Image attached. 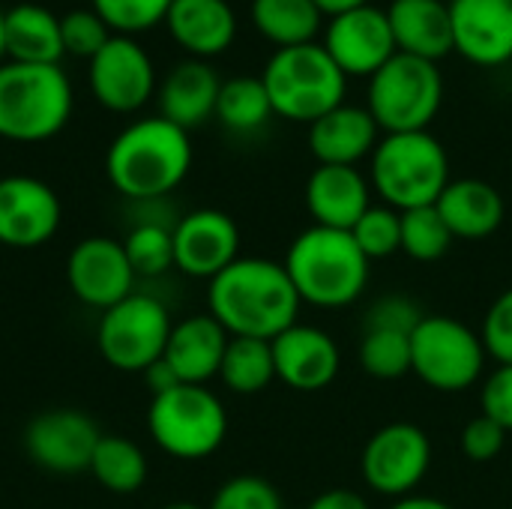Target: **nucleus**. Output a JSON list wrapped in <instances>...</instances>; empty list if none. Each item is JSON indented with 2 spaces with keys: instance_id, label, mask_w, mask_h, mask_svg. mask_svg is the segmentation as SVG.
I'll return each instance as SVG.
<instances>
[{
  "instance_id": "f257e3e1",
  "label": "nucleus",
  "mask_w": 512,
  "mask_h": 509,
  "mask_svg": "<svg viewBox=\"0 0 512 509\" xmlns=\"http://www.w3.org/2000/svg\"><path fill=\"white\" fill-rule=\"evenodd\" d=\"M300 294L285 264L270 258H237L207 288V312L228 336L273 342L297 324Z\"/></svg>"
},
{
  "instance_id": "f03ea898",
  "label": "nucleus",
  "mask_w": 512,
  "mask_h": 509,
  "mask_svg": "<svg viewBox=\"0 0 512 509\" xmlns=\"http://www.w3.org/2000/svg\"><path fill=\"white\" fill-rule=\"evenodd\" d=\"M192 168V138L162 114L129 123L108 144L105 177L129 201L168 198Z\"/></svg>"
},
{
  "instance_id": "7ed1b4c3",
  "label": "nucleus",
  "mask_w": 512,
  "mask_h": 509,
  "mask_svg": "<svg viewBox=\"0 0 512 509\" xmlns=\"http://www.w3.org/2000/svg\"><path fill=\"white\" fill-rule=\"evenodd\" d=\"M285 270L303 303L315 309L354 306L372 276V261L360 252L351 231L309 225L300 231L285 255Z\"/></svg>"
},
{
  "instance_id": "20e7f679",
  "label": "nucleus",
  "mask_w": 512,
  "mask_h": 509,
  "mask_svg": "<svg viewBox=\"0 0 512 509\" xmlns=\"http://www.w3.org/2000/svg\"><path fill=\"white\" fill-rule=\"evenodd\" d=\"M450 180V156L429 129L381 135L369 156L372 192L399 213L435 207Z\"/></svg>"
},
{
  "instance_id": "39448f33",
  "label": "nucleus",
  "mask_w": 512,
  "mask_h": 509,
  "mask_svg": "<svg viewBox=\"0 0 512 509\" xmlns=\"http://www.w3.org/2000/svg\"><path fill=\"white\" fill-rule=\"evenodd\" d=\"M72 84L60 63H0V138L39 144L72 117Z\"/></svg>"
},
{
  "instance_id": "423d86ee",
  "label": "nucleus",
  "mask_w": 512,
  "mask_h": 509,
  "mask_svg": "<svg viewBox=\"0 0 512 509\" xmlns=\"http://www.w3.org/2000/svg\"><path fill=\"white\" fill-rule=\"evenodd\" d=\"M261 81L276 117L309 126L339 108L348 93V75L333 63L321 42L273 51Z\"/></svg>"
},
{
  "instance_id": "0eeeda50",
  "label": "nucleus",
  "mask_w": 512,
  "mask_h": 509,
  "mask_svg": "<svg viewBox=\"0 0 512 509\" xmlns=\"http://www.w3.org/2000/svg\"><path fill=\"white\" fill-rule=\"evenodd\" d=\"M444 105L441 66L414 54L396 51L372 78L366 108L384 135L423 132Z\"/></svg>"
},
{
  "instance_id": "6e6552de",
  "label": "nucleus",
  "mask_w": 512,
  "mask_h": 509,
  "mask_svg": "<svg viewBox=\"0 0 512 509\" xmlns=\"http://www.w3.org/2000/svg\"><path fill=\"white\" fill-rule=\"evenodd\" d=\"M147 432L171 459L201 462L225 444L228 411L210 387L180 384L162 396H153Z\"/></svg>"
},
{
  "instance_id": "1a4fd4ad",
  "label": "nucleus",
  "mask_w": 512,
  "mask_h": 509,
  "mask_svg": "<svg viewBox=\"0 0 512 509\" xmlns=\"http://www.w3.org/2000/svg\"><path fill=\"white\" fill-rule=\"evenodd\" d=\"M486 360L480 333L450 315H426L411 333V372L435 393H462L480 384Z\"/></svg>"
},
{
  "instance_id": "9d476101",
  "label": "nucleus",
  "mask_w": 512,
  "mask_h": 509,
  "mask_svg": "<svg viewBox=\"0 0 512 509\" xmlns=\"http://www.w3.org/2000/svg\"><path fill=\"white\" fill-rule=\"evenodd\" d=\"M171 330L174 321L168 306L156 294L132 291L126 300L102 312L96 345L111 369L144 375L156 360H162Z\"/></svg>"
},
{
  "instance_id": "9b49d317",
  "label": "nucleus",
  "mask_w": 512,
  "mask_h": 509,
  "mask_svg": "<svg viewBox=\"0 0 512 509\" xmlns=\"http://www.w3.org/2000/svg\"><path fill=\"white\" fill-rule=\"evenodd\" d=\"M432 468V441L417 423L381 426L360 453L363 483L384 498H408Z\"/></svg>"
},
{
  "instance_id": "f8f14e48",
  "label": "nucleus",
  "mask_w": 512,
  "mask_h": 509,
  "mask_svg": "<svg viewBox=\"0 0 512 509\" xmlns=\"http://www.w3.org/2000/svg\"><path fill=\"white\" fill-rule=\"evenodd\" d=\"M87 84L96 102L114 114L141 111L156 96V66L147 48L132 36H111L108 45L90 57Z\"/></svg>"
},
{
  "instance_id": "ddd939ff",
  "label": "nucleus",
  "mask_w": 512,
  "mask_h": 509,
  "mask_svg": "<svg viewBox=\"0 0 512 509\" xmlns=\"http://www.w3.org/2000/svg\"><path fill=\"white\" fill-rule=\"evenodd\" d=\"M135 270L126 258L123 240L93 234L72 246L66 258L69 291L90 309H111L135 291Z\"/></svg>"
},
{
  "instance_id": "4468645a",
  "label": "nucleus",
  "mask_w": 512,
  "mask_h": 509,
  "mask_svg": "<svg viewBox=\"0 0 512 509\" xmlns=\"http://www.w3.org/2000/svg\"><path fill=\"white\" fill-rule=\"evenodd\" d=\"M99 426L75 408H54L36 414L24 429V450L30 462L51 474L90 471L99 444Z\"/></svg>"
},
{
  "instance_id": "2eb2a0df",
  "label": "nucleus",
  "mask_w": 512,
  "mask_h": 509,
  "mask_svg": "<svg viewBox=\"0 0 512 509\" xmlns=\"http://www.w3.org/2000/svg\"><path fill=\"white\" fill-rule=\"evenodd\" d=\"M318 42L348 78L351 75L372 78L396 54V39L390 30L387 9L375 3L333 15L324 24V39Z\"/></svg>"
},
{
  "instance_id": "dca6fc26",
  "label": "nucleus",
  "mask_w": 512,
  "mask_h": 509,
  "mask_svg": "<svg viewBox=\"0 0 512 509\" xmlns=\"http://www.w3.org/2000/svg\"><path fill=\"white\" fill-rule=\"evenodd\" d=\"M57 192L30 174L0 177V246L6 249H39L60 228Z\"/></svg>"
},
{
  "instance_id": "f3484780",
  "label": "nucleus",
  "mask_w": 512,
  "mask_h": 509,
  "mask_svg": "<svg viewBox=\"0 0 512 509\" xmlns=\"http://www.w3.org/2000/svg\"><path fill=\"white\" fill-rule=\"evenodd\" d=\"M174 267L192 279H216L240 258V228L225 210L201 207L177 219Z\"/></svg>"
},
{
  "instance_id": "a211bd4d",
  "label": "nucleus",
  "mask_w": 512,
  "mask_h": 509,
  "mask_svg": "<svg viewBox=\"0 0 512 509\" xmlns=\"http://www.w3.org/2000/svg\"><path fill=\"white\" fill-rule=\"evenodd\" d=\"M276 381L297 393L327 390L342 369V351L336 339L312 324H294L273 339Z\"/></svg>"
},
{
  "instance_id": "6ab92c4d",
  "label": "nucleus",
  "mask_w": 512,
  "mask_h": 509,
  "mask_svg": "<svg viewBox=\"0 0 512 509\" xmlns=\"http://www.w3.org/2000/svg\"><path fill=\"white\" fill-rule=\"evenodd\" d=\"M453 51L483 69L512 60V0H450Z\"/></svg>"
},
{
  "instance_id": "aec40b11",
  "label": "nucleus",
  "mask_w": 512,
  "mask_h": 509,
  "mask_svg": "<svg viewBox=\"0 0 512 509\" xmlns=\"http://www.w3.org/2000/svg\"><path fill=\"white\" fill-rule=\"evenodd\" d=\"M372 207V183L351 165H315L306 180V210L312 225L351 231Z\"/></svg>"
},
{
  "instance_id": "412c9836",
  "label": "nucleus",
  "mask_w": 512,
  "mask_h": 509,
  "mask_svg": "<svg viewBox=\"0 0 512 509\" xmlns=\"http://www.w3.org/2000/svg\"><path fill=\"white\" fill-rule=\"evenodd\" d=\"M381 141V129L366 105L342 102L330 114L318 117L309 126V153L318 165H351L357 168L363 159L375 153Z\"/></svg>"
},
{
  "instance_id": "4be33fe9",
  "label": "nucleus",
  "mask_w": 512,
  "mask_h": 509,
  "mask_svg": "<svg viewBox=\"0 0 512 509\" xmlns=\"http://www.w3.org/2000/svg\"><path fill=\"white\" fill-rule=\"evenodd\" d=\"M228 342H231L228 330L210 312L189 315L174 324L162 360L174 369L180 384L207 387V381L219 378Z\"/></svg>"
},
{
  "instance_id": "5701e85b",
  "label": "nucleus",
  "mask_w": 512,
  "mask_h": 509,
  "mask_svg": "<svg viewBox=\"0 0 512 509\" xmlns=\"http://www.w3.org/2000/svg\"><path fill=\"white\" fill-rule=\"evenodd\" d=\"M219 90H222V78L216 75V69L207 60L189 57L177 63L156 87L159 114L189 132L207 123L210 117H216Z\"/></svg>"
},
{
  "instance_id": "b1692460",
  "label": "nucleus",
  "mask_w": 512,
  "mask_h": 509,
  "mask_svg": "<svg viewBox=\"0 0 512 509\" xmlns=\"http://www.w3.org/2000/svg\"><path fill=\"white\" fill-rule=\"evenodd\" d=\"M165 27L195 60L216 57L237 39V15L228 0H174L165 15Z\"/></svg>"
},
{
  "instance_id": "393cba45",
  "label": "nucleus",
  "mask_w": 512,
  "mask_h": 509,
  "mask_svg": "<svg viewBox=\"0 0 512 509\" xmlns=\"http://www.w3.org/2000/svg\"><path fill=\"white\" fill-rule=\"evenodd\" d=\"M396 51L438 63L453 51L450 0H393L387 6Z\"/></svg>"
},
{
  "instance_id": "a878e982",
  "label": "nucleus",
  "mask_w": 512,
  "mask_h": 509,
  "mask_svg": "<svg viewBox=\"0 0 512 509\" xmlns=\"http://www.w3.org/2000/svg\"><path fill=\"white\" fill-rule=\"evenodd\" d=\"M435 207L447 222L450 234L459 240H486L504 225L507 216L504 195L480 177L450 180Z\"/></svg>"
},
{
  "instance_id": "bb28decb",
  "label": "nucleus",
  "mask_w": 512,
  "mask_h": 509,
  "mask_svg": "<svg viewBox=\"0 0 512 509\" xmlns=\"http://www.w3.org/2000/svg\"><path fill=\"white\" fill-rule=\"evenodd\" d=\"M60 15L39 3L6 9V57L18 63H60L63 57Z\"/></svg>"
},
{
  "instance_id": "cd10ccee",
  "label": "nucleus",
  "mask_w": 512,
  "mask_h": 509,
  "mask_svg": "<svg viewBox=\"0 0 512 509\" xmlns=\"http://www.w3.org/2000/svg\"><path fill=\"white\" fill-rule=\"evenodd\" d=\"M255 30L279 48L318 42L324 30V12L315 0H252L249 6Z\"/></svg>"
},
{
  "instance_id": "c85d7f7f",
  "label": "nucleus",
  "mask_w": 512,
  "mask_h": 509,
  "mask_svg": "<svg viewBox=\"0 0 512 509\" xmlns=\"http://www.w3.org/2000/svg\"><path fill=\"white\" fill-rule=\"evenodd\" d=\"M90 474L111 495H135L147 483V456L123 435H102L93 450Z\"/></svg>"
},
{
  "instance_id": "c756f323",
  "label": "nucleus",
  "mask_w": 512,
  "mask_h": 509,
  "mask_svg": "<svg viewBox=\"0 0 512 509\" xmlns=\"http://www.w3.org/2000/svg\"><path fill=\"white\" fill-rule=\"evenodd\" d=\"M219 381H222L231 393H237V396L264 393V390L276 381L273 342L231 336V342H228V348H225V357H222Z\"/></svg>"
},
{
  "instance_id": "7c9ffc66",
  "label": "nucleus",
  "mask_w": 512,
  "mask_h": 509,
  "mask_svg": "<svg viewBox=\"0 0 512 509\" xmlns=\"http://www.w3.org/2000/svg\"><path fill=\"white\" fill-rule=\"evenodd\" d=\"M273 117V105L267 96V87L261 75H237L222 81L219 99H216V120L240 135H249L261 129Z\"/></svg>"
},
{
  "instance_id": "2f4dec72",
  "label": "nucleus",
  "mask_w": 512,
  "mask_h": 509,
  "mask_svg": "<svg viewBox=\"0 0 512 509\" xmlns=\"http://www.w3.org/2000/svg\"><path fill=\"white\" fill-rule=\"evenodd\" d=\"M174 225L165 219H138L129 228L123 249L138 279H156L174 267Z\"/></svg>"
},
{
  "instance_id": "473e14b6",
  "label": "nucleus",
  "mask_w": 512,
  "mask_h": 509,
  "mask_svg": "<svg viewBox=\"0 0 512 509\" xmlns=\"http://www.w3.org/2000/svg\"><path fill=\"white\" fill-rule=\"evenodd\" d=\"M357 360L366 375L378 381H399L411 372V336L390 330H363Z\"/></svg>"
},
{
  "instance_id": "72a5a7b5",
  "label": "nucleus",
  "mask_w": 512,
  "mask_h": 509,
  "mask_svg": "<svg viewBox=\"0 0 512 509\" xmlns=\"http://www.w3.org/2000/svg\"><path fill=\"white\" fill-rule=\"evenodd\" d=\"M453 240L456 237L450 234L438 207H417V210L402 213V252L411 261H420V264L441 261L450 252Z\"/></svg>"
},
{
  "instance_id": "f704fd0d",
  "label": "nucleus",
  "mask_w": 512,
  "mask_h": 509,
  "mask_svg": "<svg viewBox=\"0 0 512 509\" xmlns=\"http://www.w3.org/2000/svg\"><path fill=\"white\" fill-rule=\"evenodd\" d=\"M351 237L369 261L390 258L402 252V213L387 204H372L351 228Z\"/></svg>"
},
{
  "instance_id": "c9c22d12",
  "label": "nucleus",
  "mask_w": 512,
  "mask_h": 509,
  "mask_svg": "<svg viewBox=\"0 0 512 509\" xmlns=\"http://www.w3.org/2000/svg\"><path fill=\"white\" fill-rule=\"evenodd\" d=\"M174 0H90V9L117 36H135L165 21Z\"/></svg>"
},
{
  "instance_id": "e433bc0d",
  "label": "nucleus",
  "mask_w": 512,
  "mask_h": 509,
  "mask_svg": "<svg viewBox=\"0 0 512 509\" xmlns=\"http://www.w3.org/2000/svg\"><path fill=\"white\" fill-rule=\"evenodd\" d=\"M60 36H63V51L66 54L90 60L108 45V39L114 33L93 9H72V12L60 15Z\"/></svg>"
},
{
  "instance_id": "4c0bfd02",
  "label": "nucleus",
  "mask_w": 512,
  "mask_h": 509,
  "mask_svg": "<svg viewBox=\"0 0 512 509\" xmlns=\"http://www.w3.org/2000/svg\"><path fill=\"white\" fill-rule=\"evenodd\" d=\"M207 509H285L273 483L255 474L231 477L219 486Z\"/></svg>"
},
{
  "instance_id": "58836bf2",
  "label": "nucleus",
  "mask_w": 512,
  "mask_h": 509,
  "mask_svg": "<svg viewBox=\"0 0 512 509\" xmlns=\"http://www.w3.org/2000/svg\"><path fill=\"white\" fill-rule=\"evenodd\" d=\"M423 318H426L423 309L411 297H405V294H387V297H378L369 306V312L363 318V330H390V333L411 336Z\"/></svg>"
},
{
  "instance_id": "ea45409f",
  "label": "nucleus",
  "mask_w": 512,
  "mask_h": 509,
  "mask_svg": "<svg viewBox=\"0 0 512 509\" xmlns=\"http://www.w3.org/2000/svg\"><path fill=\"white\" fill-rule=\"evenodd\" d=\"M480 339L486 345L489 360H495L498 366H512V288L501 291L489 306L480 327Z\"/></svg>"
},
{
  "instance_id": "a19ab883",
  "label": "nucleus",
  "mask_w": 512,
  "mask_h": 509,
  "mask_svg": "<svg viewBox=\"0 0 512 509\" xmlns=\"http://www.w3.org/2000/svg\"><path fill=\"white\" fill-rule=\"evenodd\" d=\"M507 435H510V432H507L504 426H498L492 417L480 414V417H474V420L462 429V453H465L471 462L486 465V462H492V459H498V456L504 453Z\"/></svg>"
},
{
  "instance_id": "79ce46f5",
  "label": "nucleus",
  "mask_w": 512,
  "mask_h": 509,
  "mask_svg": "<svg viewBox=\"0 0 512 509\" xmlns=\"http://www.w3.org/2000/svg\"><path fill=\"white\" fill-rule=\"evenodd\" d=\"M480 411L512 432V366H498L480 390Z\"/></svg>"
},
{
  "instance_id": "37998d69",
  "label": "nucleus",
  "mask_w": 512,
  "mask_h": 509,
  "mask_svg": "<svg viewBox=\"0 0 512 509\" xmlns=\"http://www.w3.org/2000/svg\"><path fill=\"white\" fill-rule=\"evenodd\" d=\"M306 509H372V507H369V501H366L360 492H354V489H327V492H321L318 498H312Z\"/></svg>"
},
{
  "instance_id": "c03bdc74",
  "label": "nucleus",
  "mask_w": 512,
  "mask_h": 509,
  "mask_svg": "<svg viewBox=\"0 0 512 509\" xmlns=\"http://www.w3.org/2000/svg\"><path fill=\"white\" fill-rule=\"evenodd\" d=\"M144 381H147V387H150L153 396H162V393L180 387V378L174 375V369H171L165 360H156V363L144 372Z\"/></svg>"
},
{
  "instance_id": "a18cd8bd",
  "label": "nucleus",
  "mask_w": 512,
  "mask_h": 509,
  "mask_svg": "<svg viewBox=\"0 0 512 509\" xmlns=\"http://www.w3.org/2000/svg\"><path fill=\"white\" fill-rule=\"evenodd\" d=\"M387 509H456V507H450L447 501L432 498V495H408V498L393 501V507H387Z\"/></svg>"
},
{
  "instance_id": "49530a36",
  "label": "nucleus",
  "mask_w": 512,
  "mask_h": 509,
  "mask_svg": "<svg viewBox=\"0 0 512 509\" xmlns=\"http://www.w3.org/2000/svg\"><path fill=\"white\" fill-rule=\"evenodd\" d=\"M318 9L324 12V18H333V15H342V12H351L357 6H366L369 0H315Z\"/></svg>"
},
{
  "instance_id": "de8ad7c7",
  "label": "nucleus",
  "mask_w": 512,
  "mask_h": 509,
  "mask_svg": "<svg viewBox=\"0 0 512 509\" xmlns=\"http://www.w3.org/2000/svg\"><path fill=\"white\" fill-rule=\"evenodd\" d=\"M6 60V9H0V63Z\"/></svg>"
},
{
  "instance_id": "09e8293b",
  "label": "nucleus",
  "mask_w": 512,
  "mask_h": 509,
  "mask_svg": "<svg viewBox=\"0 0 512 509\" xmlns=\"http://www.w3.org/2000/svg\"><path fill=\"white\" fill-rule=\"evenodd\" d=\"M162 509H207L201 504H192V501H174V504H165Z\"/></svg>"
}]
</instances>
